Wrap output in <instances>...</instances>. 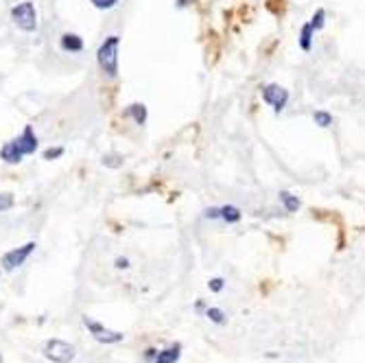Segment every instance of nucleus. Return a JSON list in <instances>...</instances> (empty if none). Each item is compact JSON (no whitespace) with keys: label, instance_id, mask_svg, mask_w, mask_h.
<instances>
[{"label":"nucleus","instance_id":"39448f33","mask_svg":"<svg viewBox=\"0 0 365 363\" xmlns=\"http://www.w3.org/2000/svg\"><path fill=\"white\" fill-rule=\"evenodd\" d=\"M263 101H265L267 105H271L276 114H280V112H282V109L287 107V103H289V90H285V88L278 85V83H269V85L263 88Z\"/></svg>","mask_w":365,"mask_h":363},{"label":"nucleus","instance_id":"4468645a","mask_svg":"<svg viewBox=\"0 0 365 363\" xmlns=\"http://www.w3.org/2000/svg\"><path fill=\"white\" fill-rule=\"evenodd\" d=\"M127 114H129L136 123H138V125H145V121H147V107H145L143 103H133V105H129Z\"/></svg>","mask_w":365,"mask_h":363},{"label":"nucleus","instance_id":"2eb2a0df","mask_svg":"<svg viewBox=\"0 0 365 363\" xmlns=\"http://www.w3.org/2000/svg\"><path fill=\"white\" fill-rule=\"evenodd\" d=\"M313 121H315L317 127L326 129V127L333 125V114H330V112H326V109H317L315 114H313Z\"/></svg>","mask_w":365,"mask_h":363},{"label":"nucleus","instance_id":"1a4fd4ad","mask_svg":"<svg viewBox=\"0 0 365 363\" xmlns=\"http://www.w3.org/2000/svg\"><path fill=\"white\" fill-rule=\"evenodd\" d=\"M61 49L68 53H79V51H83V40L75 33H66V35H61Z\"/></svg>","mask_w":365,"mask_h":363},{"label":"nucleus","instance_id":"5701e85b","mask_svg":"<svg viewBox=\"0 0 365 363\" xmlns=\"http://www.w3.org/2000/svg\"><path fill=\"white\" fill-rule=\"evenodd\" d=\"M114 265H116L119 269H127V267H129V261H127V258H121V256H119V258H116V263H114Z\"/></svg>","mask_w":365,"mask_h":363},{"label":"nucleus","instance_id":"9b49d317","mask_svg":"<svg viewBox=\"0 0 365 363\" xmlns=\"http://www.w3.org/2000/svg\"><path fill=\"white\" fill-rule=\"evenodd\" d=\"M313 33H315V29L311 27V22H306V25L302 27V31H300V40H298L300 42V49L306 51V53L313 49Z\"/></svg>","mask_w":365,"mask_h":363},{"label":"nucleus","instance_id":"f257e3e1","mask_svg":"<svg viewBox=\"0 0 365 363\" xmlns=\"http://www.w3.org/2000/svg\"><path fill=\"white\" fill-rule=\"evenodd\" d=\"M119 44H121L119 35H109L99 47L97 61H99V68L107 77L119 75Z\"/></svg>","mask_w":365,"mask_h":363},{"label":"nucleus","instance_id":"f03ea898","mask_svg":"<svg viewBox=\"0 0 365 363\" xmlns=\"http://www.w3.org/2000/svg\"><path fill=\"white\" fill-rule=\"evenodd\" d=\"M44 357L53 363H71L77 357V348L73 344L64 342V339H49L44 344Z\"/></svg>","mask_w":365,"mask_h":363},{"label":"nucleus","instance_id":"ddd939ff","mask_svg":"<svg viewBox=\"0 0 365 363\" xmlns=\"http://www.w3.org/2000/svg\"><path fill=\"white\" fill-rule=\"evenodd\" d=\"M280 201H282V206H285L287 213H298L300 210V199L295 197V195H291L289 191L280 193Z\"/></svg>","mask_w":365,"mask_h":363},{"label":"nucleus","instance_id":"aec40b11","mask_svg":"<svg viewBox=\"0 0 365 363\" xmlns=\"http://www.w3.org/2000/svg\"><path fill=\"white\" fill-rule=\"evenodd\" d=\"M103 165H107V167H121L123 160H121V155H105L103 157Z\"/></svg>","mask_w":365,"mask_h":363},{"label":"nucleus","instance_id":"6ab92c4d","mask_svg":"<svg viewBox=\"0 0 365 363\" xmlns=\"http://www.w3.org/2000/svg\"><path fill=\"white\" fill-rule=\"evenodd\" d=\"M116 3H119V0H92V5L97 9H112Z\"/></svg>","mask_w":365,"mask_h":363},{"label":"nucleus","instance_id":"b1692460","mask_svg":"<svg viewBox=\"0 0 365 363\" xmlns=\"http://www.w3.org/2000/svg\"><path fill=\"white\" fill-rule=\"evenodd\" d=\"M206 217H208V219H217V217H219V208H210V210H206Z\"/></svg>","mask_w":365,"mask_h":363},{"label":"nucleus","instance_id":"f8f14e48","mask_svg":"<svg viewBox=\"0 0 365 363\" xmlns=\"http://www.w3.org/2000/svg\"><path fill=\"white\" fill-rule=\"evenodd\" d=\"M241 217H243V213L237 206H221L219 208V219H223L227 223H237V221H241Z\"/></svg>","mask_w":365,"mask_h":363},{"label":"nucleus","instance_id":"dca6fc26","mask_svg":"<svg viewBox=\"0 0 365 363\" xmlns=\"http://www.w3.org/2000/svg\"><path fill=\"white\" fill-rule=\"evenodd\" d=\"M324 25H326V11L324 9H317L313 13V18H311V27L315 31H319V29H324Z\"/></svg>","mask_w":365,"mask_h":363},{"label":"nucleus","instance_id":"f3484780","mask_svg":"<svg viewBox=\"0 0 365 363\" xmlns=\"http://www.w3.org/2000/svg\"><path fill=\"white\" fill-rule=\"evenodd\" d=\"M206 315L210 317V320H213L215 324H223V322H225V313H223L221 309H215V307H213V309H208Z\"/></svg>","mask_w":365,"mask_h":363},{"label":"nucleus","instance_id":"0eeeda50","mask_svg":"<svg viewBox=\"0 0 365 363\" xmlns=\"http://www.w3.org/2000/svg\"><path fill=\"white\" fill-rule=\"evenodd\" d=\"M13 145L18 147V151L22 155H29L37 149V138H35V133L31 127H27L25 131H22V136H18V138L13 141Z\"/></svg>","mask_w":365,"mask_h":363},{"label":"nucleus","instance_id":"423d86ee","mask_svg":"<svg viewBox=\"0 0 365 363\" xmlns=\"http://www.w3.org/2000/svg\"><path fill=\"white\" fill-rule=\"evenodd\" d=\"M33 249H35V243H25L22 247L11 249V252H7V254L3 256V267H5L7 271H13L16 267L25 265V261L31 256Z\"/></svg>","mask_w":365,"mask_h":363},{"label":"nucleus","instance_id":"412c9836","mask_svg":"<svg viewBox=\"0 0 365 363\" xmlns=\"http://www.w3.org/2000/svg\"><path fill=\"white\" fill-rule=\"evenodd\" d=\"M64 153V149L61 147H51V149H47V151H44V160H53V157H59Z\"/></svg>","mask_w":365,"mask_h":363},{"label":"nucleus","instance_id":"a211bd4d","mask_svg":"<svg viewBox=\"0 0 365 363\" xmlns=\"http://www.w3.org/2000/svg\"><path fill=\"white\" fill-rule=\"evenodd\" d=\"M11 206H13V195H9V193H3V195H0V213L9 210Z\"/></svg>","mask_w":365,"mask_h":363},{"label":"nucleus","instance_id":"a878e982","mask_svg":"<svg viewBox=\"0 0 365 363\" xmlns=\"http://www.w3.org/2000/svg\"><path fill=\"white\" fill-rule=\"evenodd\" d=\"M0 363H3V357H0Z\"/></svg>","mask_w":365,"mask_h":363},{"label":"nucleus","instance_id":"7ed1b4c3","mask_svg":"<svg viewBox=\"0 0 365 363\" xmlns=\"http://www.w3.org/2000/svg\"><path fill=\"white\" fill-rule=\"evenodd\" d=\"M11 18L18 25V29L27 31V33H33L37 29V13H35V5L25 0V3H20L11 9Z\"/></svg>","mask_w":365,"mask_h":363},{"label":"nucleus","instance_id":"6e6552de","mask_svg":"<svg viewBox=\"0 0 365 363\" xmlns=\"http://www.w3.org/2000/svg\"><path fill=\"white\" fill-rule=\"evenodd\" d=\"M181 357V344H173L167 350H160L153 359V363H177Z\"/></svg>","mask_w":365,"mask_h":363},{"label":"nucleus","instance_id":"20e7f679","mask_svg":"<svg viewBox=\"0 0 365 363\" xmlns=\"http://www.w3.org/2000/svg\"><path fill=\"white\" fill-rule=\"evenodd\" d=\"M83 324H85V328L90 331V335H92L99 344H105V346H112V344H121L123 339H125V335L123 333H119V331H109V328H105L103 324H99V322H95L92 317H83Z\"/></svg>","mask_w":365,"mask_h":363},{"label":"nucleus","instance_id":"4be33fe9","mask_svg":"<svg viewBox=\"0 0 365 363\" xmlns=\"http://www.w3.org/2000/svg\"><path fill=\"white\" fill-rule=\"evenodd\" d=\"M208 287H210L213 291H217V293H219V291L223 289V278H213V280L208 282Z\"/></svg>","mask_w":365,"mask_h":363},{"label":"nucleus","instance_id":"9d476101","mask_svg":"<svg viewBox=\"0 0 365 363\" xmlns=\"http://www.w3.org/2000/svg\"><path fill=\"white\" fill-rule=\"evenodd\" d=\"M0 155H3V160L9 165H18L22 160V153L18 151V147L13 143H7L3 149H0Z\"/></svg>","mask_w":365,"mask_h":363},{"label":"nucleus","instance_id":"393cba45","mask_svg":"<svg viewBox=\"0 0 365 363\" xmlns=\"http://www.w3.org/2000/svg\"><path fill=\"white\" fill-rule=\"evenodd\" d=\"M155 355H157V352H155L153 348H149V350H147V359H155Z\"/></svg>","mask_w":365,"mask_h":363}]
</instances>
